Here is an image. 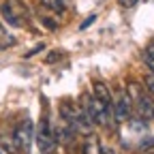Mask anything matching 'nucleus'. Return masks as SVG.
Instances as JSON below:
<instances>
[{
	"label": "nucleus",
	"instance_id": "obj_1",
	"mask_svg": "<svg viewBox=\"0 0 154 154\" xmlns=\"http://www.w3.org/2000/svg\"><path fill=\"white\" fill-rule=\"evenodd\" d=\"M126 92L133 103V113H137L139 120H154V96L143 90V84L131 82L126 86Z\"/></svg>",
	"mask_w": 154,
	"mask_h": 154
},
{
	"label": "nucleus",
	"instance_id": "obj_2",
	"mask_svg": "<svg viewBox=\"0 0 154 154\" xmlns=\"http://www.w3.org/2000/svg\"><path fill=\"white\" fill-rule=\"evenodd\" d=\"M84 113L88 116V120L92 124H99V126H109L113 124V113H111V105L103 103L101 99H96V96L92 94H84Z\"/></svg>",
	"mask_w": 154,
	"mask_h": 154
},
{
	"label": "nucleus",
	"instance_id": "obj_3",
	"mask_svg": "<svg viewBox=\"0 0 154 154\" xmlns=\"http://www.w3.org/2000/svg\"><path fill=\"white\" fill-rule=\"evenodd\" d=\"M124 137L122 143L126 148H139V150H148L150 146H154V137L148 135V126L143 120H126V128H124Z\"/></svg>",
	"mask_w": 154,
	"mask_h": 154
},
{
	"label": "nucleus",
	"instance_id": "obj_4",
	"mask_svg": "<svg viewBox=\"0 0 154 154\" xmlns=\"http://www.w3.org/2000/svg\"><path fill=\"white\" fill-rule=\"evenodd\" d=\"M62 118L77 133H84V135H90L92 133V122L88 120V116L84 113V109L79 105H75V103H62Z\"/></svg>",
	"mask_w": 154,
	"mask_h": 154
},
{
	"label": "nucleus",
	"instance_id": "obj_5",
	"mask_svg": "<svg viewBox=\"0 0 154 154\" xmlns=\"http://www.w3.org/2000/svg\"><path fill=\"white\" fill-rule=\"evenodd\" d=\"M0 13H2V19L13 28L26 26L28 19H30V11H28V7L22 2V0H5Z\"/></svg>",
	"mask_w": 154,
	"mask_h": 154
},
{
	"label": "nucleus",
	"instance_id": "obj_6",
	"mask_svg": "<svg viewBox=\"0 0 154 154\" xmlns=\"http://www.w3.org/2000/svg\"><path fill=\"white\" fill-rule=\"evenodd\" d=\"M111 113L116 122H126L133 116V103L126 90H118L111 96Z\"/></svg>",
	"mask_w": 154,
	"mask_h": 154
},
{
	"label": "nucleus",
	"instance_id": "obj_7",
	"mask_svg": "<svg viewBox=\"0 0 154 154\" xmlns=\"http://www.w3.org/2000/svg\"><path fill=\"white\" fill-rule=\"evenodd\" d=\"M32 135H34V126H32V120H24L13 133V141H15V148H19L22 152H28L30 146H32Z\"/></svg>",
	"mask_w": 154,
	"mask_h": 154
},
{
	"label": "nucleus",
	"instance_id": "obj_8",
	"mask_svg": "<svg viewBox=\"0 0 154 154\" xmlns=\"http://www.w3.org/2000/svg\"><path fill=\"white\" fill-rule=\"evenodd\" d=\"M36 143H38L41 154H51L56 150V139H54V133L47 120H41V124L36 128Z\"/></svg>",
	"mask_w": 154,
	"mask_h": 154
},
{
	"label": "nucleus",
	"instance_id": "obj_9",
	"mask_svg": "<svg viewBox=\"0 0 154 154\" xmlns=\"http://www.w3.org/2000/svg\"><path fill=\"white\" fill-rule=\"evenodd\" d=\"M82 154H103L101 152V143H99V139H96L94 135H88L86 137V141L82 146Z\"/></svg>",
	"mask_w": 154,
	"mask_h": 154
},
{
	"label": "nucleus",
	"instance_id": "obj_10",
	"mask_svg": "<svg viewBox=\"0 0 154 154\" xmlns=\"http://www.w3.org/2000/svg\"><path fill=\"white\" fill-rule=\"evenodd\" d=\"M94 96H96V99H101L103 103L111 105V92H109V88L103 82H94Z\"/></svg>",
	"mask_w": 154,
	"mask_h": 154
},
{
	"label": "nucleus",
	"instance_id": "obj_11",
	"mask_svg": "<svg viewBox=\"0 0 154 154\" xmlns=\"http://www.w3.org/2000/svg\"><path fill=\"white\" fill-rule=\"evenodd\" d=\"M15 45V36L2 26V24H0V51H2V49H9V47H13Z\"/></svg>",
	"mask_w": 154,
	"mask_h": 154
},
{
	"label": "nucleus",
	"instance_id": "obj_12",
	"mask_svg": "<svg viewBox=\"0 0 154 154\" xmlns=\"http://www.w3.org/2000/svg\"><path fill=\"white\" fill-rule=\"evenodd\" d=\"M45 9H49V11H54V13H60V11H64L66 7H69V0H38Z\"/></svg>",
	"mask_w": 154,
	"mask_h": 154
},
{
	"label": "nucleus",
	"instance_id": "obj_13",
	"mask_svg": "<svg viewBox=\"0 0 154 154\" xmlns=\"http://www.w3.org/2000/svg\"><path fill=\"white\" fill-rule=\"evenodd\" d=\"M143 84H146L148 92H150V94H154V73H148V75L143 77Z\"/></svg>",
	"mask_w": 154,
	"mask_h": 154
},
{
	"label": "nucleus",
	"instance_id": "obj_14",
	"mask_svg": "<svg viewBox=\"0 0 154 154\" xmlns=\"http://www.w3.org/2000/svg\"><path fill=\"white\" fill-rule=\"evenodd\" d=\"M146 56H148V58H152V60H154V43H150V45L146 47Z\"/></svg>",
	"mask_w": 154,
	"mask_h": 154
},
{
	"label": "nucleus",
	"instance_id": "obj_15",
	"mask_svg": "<svg viewBox=\"0 0 154 154\" xmlns=\"http://www.w3.org/2000/svg\"><path fill=\"white\" fill-rule=\"evenodd\" d=\"M118 2H120L122 7H126V9H128V7H133V5H137V0H118Z\"/></svg>",
	"mask_w": 154,
	"mask_h": 154
},
{
	"label": "nucleus",
	"instance_id": "obj_16",
	"mask_svg": "<svg viewBox=\"0 0 154 154\" xmlns=\"http://www.w3.org/2000/svg\"><path fill=\"white\" fill-rule=\"evenodd\" d=\"M146 60H148V69H150V73H154V60H152V58H148V56H146Z\"/></svg>",
	"mask_w": 154,
	"mask_h": 154
},
{
	"label": "nucleus",
	"instance_id": "obj_17",
	"mask_svg": "<svg viewBox=\"0 0 154 154\" xmlns=\"http://www.w3.org/2000/svg\"><path fill=\"white\" fill-rule=\"evenodd\" d=\"M0 154H2V150H0Z\"/></svg>",
	"mask_w": 154,
	"mask_h": 154
},
{
	"label": "nucleus",
	"instance_id": "obj_18",
	"mask_svg": "<svg viewBox=\"0 0 154 154\" xmlns=\"http://www.w3.org/2000/svg\"><path fill=\"white\" fill-rule=\"evenodd\" d=\"M152 154H154V152H152Z\"/></svg>",
	"mask_w": 154,
	"mask_h": 154
}]
</instances>
